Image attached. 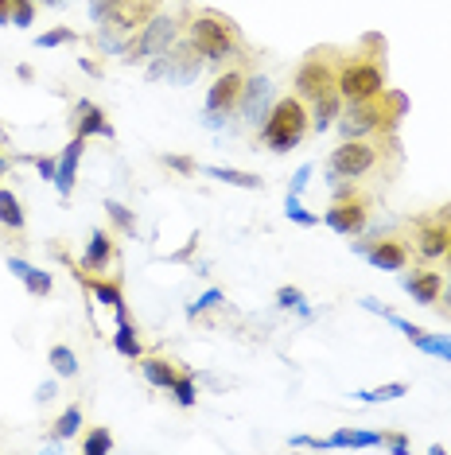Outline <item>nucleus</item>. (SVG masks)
Returning <instances> with one entry per match:
<instances>
[{
	"mask_svg": "<svg viewBox=\"0 0 451 455\" xmlns=\"http://www.w3.org/2000/svg\"><path fill=\"white\" fill-rule=\"evenodd\" d=\"M0 24H12V0H0Z\"/></svg>",
	"mask_w": 451,
	"mask_h": 455,
	"instance_id": "37998d69",
	"label": "nucleus"
},
{
	"mask_svg": "<svg viewBox=\"0 0 451 455\" xmlns=\"http://www.w3.org/2000/svg\"><path fill=\"white\" fill-rule=\"evenodd\" d=\"M32 16H36L32 0H12V24L16 28H28V24H32Z\"/></svg>",
	"mask_w": 451,
	"mask_h": 455,
	"instance_id": "e433bc0d",
	"label": "nucleus"
},
{
	"mask_svg": "<svg viewBox=\"0 0 451 455\" xmlns=\"http://www.w3.org/2000/svg\"><path fill=\"white\" fill-rule=\"evenodd\" d=\"M160 4L163 0H121L106 20H98V32H94L98 47L109 51V55H125L129 39L160 12Z\"/></svg>",
	"mask_w": 451,
	"mask_h": 455,
	"instance_id": "0eeeda50",
	"label": "nucleus"
},
{
	"mask_svg": "<svg viewBox=\"0 0 451 455\" xmlns=\"http://www.w3.org/2000/svg\"><path fill=\"white\" fill-rule=\"evenodd\" d=\"M117 4H121V0H94V4H90V12H94V20H106Z\"/></svg>",
	"mask_w": 451,
	"mask_h": 455,
	"instance_id": "ea45409f",
	"label": "nucleus"
},
{
	"mask_svg": "<svg viewBox=\"0 0 451 455\" xmlns=\"http://www.w3.org/2000/svg\"><path fill=\"white\" fill-rule=\"evenodd\" d=\"M113 347H117V355L129 358V362H137L140 355H145V347H140V339H137V327H132L129 319H117V335H113Z\"/></svg>",
	"mask_w": 451,
	"mask_h": 455,
	"instance_id": "4be33fe9",
	"label": "nucleus"
},
{
	"mask_svg": "<svg viewBox=\"0 0 451 455\" xmlns=\"http://www.w3.org/2000/svg\"><path fill=\"white\" fill-rule=\"evenodd\" d=\"M416 347L424 350V355H436V358H447L451 362V343H447V339H436V335H428V331H424V339H420Z\"/></svg>",
	"mask_w": 451,
	"mask_h": 455,
	"instance_id": "473e14b6",
	"label": "nucleus"
},
{
	"mask_svg": "<svg viewBox=\"0 0 451 455\" xmlns=\"http://www.w3.org/2000/svg\"><path fill=\"white\" fill-rule=\"evenodd\" d=\"M354 250L366 253V261L374 268H385V273H401L413 261V245L401 234H377L370 242H354Z\"/></svg>",
	"mask_w": 451,
	"mask_h": 455,
	"instance_id": "9b49d317",
	"label": "nucleus"
},
{
	"mask_svg": "<svg viewBox=\"0 0 451 455\" xmlns=\"http://www.w3.org/2000/svg\"><path fill=\"white\" fill-rule=\"evenodd\" d=\"M214 304H222V292H218V288H210V292H202L199 299H194V304L187 307V315L194 319V315H202V312H210V307Z\"/></svg>",
	"mask_w": 451,
	"mask_h": 455,
	"instance_id": "72a5a7b5",
	"label": "nucleus"
},
{
	"mask_svg": "<svg viewBox=\"0 0 451 455\" xmlns=\"http://www.w3.org/2000/svg\"><path fill=\"white\" fill-rule=\"evenodd\" d=\"M0 226H8L12 234H24V226H28L24 206H20V199L8 188H0Z\"/></svg>",
	"mask_w": 451,
	"mask_h": 455,
	"instance_id": "412c9836",
	"label": "nucleus"
},
{
	"mask_svg": "<svg viewBox=\"0 0 451 455\" xmlns=\"http://www.w3.org/2000/svg\"><path fill=\"white\" fill-rule=\"evenodd\" d=\"M444 261H447V268H451V242H447V250H444Z\"/></svg>",
	"mask_w": 451,
	"mask_h": 455,
	"instance_id": "a18cd8bd",
	"label": "nucleus"
},
{
	"mask_svg": "<svg viewBox=\"0 0 451 455\" xmlns=\"http://www.w3.org/2000/svg\"><path fill=\"white\" fill-rule=\"evenodd\" d=\"M187 44L199 51L207 63H233V59H245L241 28L233 24L226 12H214V8H199V12H191Z\"/></svg>",
	"mask_w": 451,
	"mask_h": 455,
	"instance_id": "7ed1b4c3",
	"label": "nucleus"
},
{
	"mask_svg": "<svg viewBox=\"0 0 451 455\" xmlns=\"http://www.w3.org/2000/svg\"><path fill=\"white\" fill-rule=\"evenodd\" d=\"M51 4H59V0H51Z\"/></svg>",
	"mask_w": 451,
	"mask_h": 455,
	"instance_id": "de8ad7c7",
	"label": "nucleus"
},
{
	"mask_svg": "<svg viewBox=\"0 0 451 455\" xmlns=\"http://www.w3.org/2000/svg\"><path fill=\"white\" fill-rule=\"evenodd\" d=\"M436 307H439V312H451V284H444V292H439Z\"/></svg>",
	"mask_w": 451,
	"mask_h": 455,
	"instance_id": "a19ab883",
	"label": "nucleus"
},
{
	"mask_svg": "<svg viewBox=\"0 0 451 455\" xmlns=\"http://www.w3.org/2000/svg\"><path fill=\"white\" fill-rule=\"evenodd\" d=\"M106 214H109V222L117 226L121 234H129V237H137V214L129 211L125 203H117V199H109L106 203Z\"/></svg>",
	"mask_w": 451,
	"mask_h": 455,
	"instance_id": "bb28decb",
	"label": "nucleus"
},
{
	"mask_svg": "<svg viewBox=\"0 0 451 455\" xmlns=\"http://www.w3.org/2000/svg\"><path fill=\"white\" fill-rule=\"evenodd\" d=\"M36 397H39V401H51V397H55V386H51V381H47V386H39Z\"/></svg>",
	"mask_w": 451,
	"mask_h": 455,
	"instance_id": "c03bdc74",
	"label": "nucleus"
},
{
	"mask_svg": "<svg viewBox=\"0 0 451 455\" xmlns=\"http://www.w3.org/2000/svg\"><path fill=\"white\" fill-rule=\"evenodd\" d=\"M284 214H289L296 226H320V214L304 211V206H300V195H289V199H284Z\"/></svg>",
	"mask_w": 451,
	"mask_h": 455,
	"instance_id": "7c9ffc66",
	"label": "nucleus"
},
{
	"mask_svg": "<svg viewBox=\"0 0 451 455\" xmlns=\"http://www.w3.org/2000/svg\"><path fill=\"white\" fill-rule=\"evenodd\" d=\"M370 214H374V195H366L358 183H335V199L327 206L323 222L343 237H358L370 226Z\"/></svg>",
	"mask_w": 451,
	"mask_h": 455,
	"instance_id": "6e6552de",
	"label": "nucleus"
},
{
	"mask_svg": "<svg viewBox=\"0 0 451 455\" xmlns=\"http://www.w3.org/2000/svg\"><path fill=\"white\" fill-rule=\"evenodd\" d=\"M86 288L101 299V304H109L113 312H117V319H129L125 315V292H121V281H109V276L101 273V276H86Z\"/></svg>",
	"mask_w": 451,
	"mask_h": 455,
	"instance_id": "6ab92c4d",
	"label": "nucleus"
},
{
	"mask_svg": "<svg viewBox=\"0 0 451 455\" xmlns=\"http://www.w3.org/2000/svg\"><path fill=\"white\" fill-rule=\"evenodd\" d=\"M70 125H75V137H113L109 117L94 101H78L75 113H70Z\"/></svg>",
	"mask_w": 451,
	"mask_h": 455,
	"instance_id": "f3484780",
	"label": "nucleus"
},
{
	"mask_svg": "<svg viewBox=\"0 0 451 455\" xmlns=\"http://www.w3.org/2000/svg\"><path fill=\"white\" fill-rule=\"evenodd\" d=\"M36 168H39V175H44V180H51V183H55V175H59V160H51V156H39V160H36Z\"/></svg>",
	"mask_w": 451,
	"mask_h": 455,
	"instance_id": "58836bf2",
	"label": "nucleus"
},
{
	"mask_svg": "<svg viewBox=\"0 0 451 455\" xmlns=\"http://www.w3.org/2000/svg\"><path fill=\"white\" fill-rule=\"evenodd\" d=\"M4 172H8V160H4V156H0V175H4Z\"/></svg>",
	"mask_w": 451,
	"mask_h": 455,
	"instance_id": "49530a36",
	"label": "nucleus"
},
{
	"mask_svg": "<svg viewBox=\"0 0 451 455\" xmlns=\"http://www.w3.org/2000/svg\"><path fill=\"white\" fill-rule=\"evenodd\" d=\"M47 4H51V0H47Z\"/></svg>",
	"mask_w": 451,
	"mask_h": 455,
	"instance_id": "09e8293b",
	"label": "nucleus"
},
{
	"mask_svg": "<svg viewBox=\"0 0 451 455\" xmlns=\"http://www.w3.org/2000/svg\"><path fill=\"white\" fill-rule=\"evenodd\" d=\"M401 284H405V292L424 307H436L439 292H444V276H439L436 268H413V273L401 276Z\"/></svg>",
	"mask_w": 451,
	"mask_h": 455,
	"instance_id": "2eb2a0df",
	"label": "nucleus"
},
{
	"mask_svg": "<svg viewBox=\"0 0 451 455\" xmlns=\"http://www.w3.org/2000/svg\"><path fill=\"white\" fill-rule=\"evenodd\" d=\"M273 101H276L273 98V82L265 75L249 78V82H245V94L238 101L241 121H245V125H257V121H265V117H269V109H273Z\"/></svg>",
	"mask_w": 451,
	"mask_h": 455,
	"instance_id": "ddd939ff",
	"label": "nucleus"
},
{
	"mask_svg": "<svg viewBox=\"0 0 451 455\" xmlns=\"http://www.w3.org/2000/svg\"><path fill=\"white\" fill-rule=\"evenodd\" d=\"M113 257H117V245H113V234H109V230H94V234H90L86 253H82V268H86L90 276H101V273H109Z\"/></svg>",
	"mask_w": 451,
	"mask_h": 455,
	"instance_id": "dca6fc26",
	"label": "nucleus"
},
{
	"mask_svg": "<svg viewBox=\"0 0 451 455\" xmlns=\"http://www.w3.org/2000/svg\"><path fill=\"white\" fill-rule=\"evenodd\" d=\"M171 393H176V405L179 409H191L194 401H199V389H194V378L191 374H179L176 386H171Z\"/></svg>",
	"mask_w": 451,
	"mask_h": 455,
	"instance_id": "c756f323",
	"label": "nucleus"
},
{
	"mask_svg": "<svg viewBox=\"0 0 451 455\" xmlns=\"http://www.w3.org/2000/svg\"><path fill=\"white\" fill-rule=\"evenodd\" d=\"M245 82H249V70H245L241 63L238 67H226L222 75L210 82V90H207V113L222 117V113L238 109V101L245 94Z\"/></svg>",
	"mask_w": 451,
	"mask_h": 455,
	"instance_id": "f8f14e48",
	"label": "nucleus"
},
{
	"mask_svg": "<svg viewBox=\"0 0 451 455\" xmlns=\"http://www.w3.org/2000/svg\"><path fill=\"white\" fill-rule=\"evenodd\" d=\"M82 432V405H70L63 417L55 420V428H51V440H70Z\"/></svg>",
	"mask_w": 451,
	"mask_h": 455,
	"instance_id": "a878e982",
	"label": "nucleus"
},
{
	"mask_svg": "<svg viewBox=\"0 0 451 455\" xmlns=\"http://www.w3.org/2000/svg\"><path fill=\"white\" fill-rule=\"evenodd\" d=\"M451 242V206L444 211H432L424 219L413 222V253L420 261H439Z\"/></svg>",
	"mask_w": 451,
	"mask_h": 455,
	"instance_id": "9d476101",
	"label": "nucleus"
},
{
	"mask_svg": "<svg viewBox=\"0 0 451 455\" xmlns=\"http://www.w3.org/2000/svg\"><path fill=\"white\" fill-rule=\"evenodd\" d=\"M160 164L163 168H171V172H179V175H194V168H199L191 156H171V152L168 156H160Z\"/></svg>",
	"mask_w": 451,
	"mask_h": 455,
	"instance_id": "c9c22d12",
	"label": "nucleus"
},
{
	"mask_svg": "<svg viewBox=\"0 0 451 455\" xmlns=\"http://www.w3.org/2000/svg\"><path fill=\"white\" fill-rule=\"evenodd\" d=\"M137 370H140V378H145L148 386L171 389V386H176V378L183 374V362L168 358V355H140L137 358Z\"/></svg>",
	"mask_w": 451,
	"mask_h": 455,
	"instance_id": "4468645a",
	"label": "nucleus"
},
{
	"mask_svg": "<svg viewBox=\"0 0 451 455\" xmlns=\"http://www.w3.org/2000/svg\"><path fill=\"white\" fill-rule=\"evenodd\" d=\"M176 39H179V16H171V12H156L145 28H140L137 36L129 39V47H125V55H121V59H125L129 67H137V63H152V59L168 55V51L176 47Z\"/></svg>",
	"mask_w": 451,
	"mask_h": 455,
	"instance_id": "1a4fd4ad",
	"label": "nucleus"
},
{
	"mask_svg": "<svg viewBox=\"0 0 451 455\" xmlns=\"http://www.w3.org/2000/svg\"><path fill=\"white\" fill-rule=\"evenodd\" d=\"M63 44H78V36L70 28H51V32L36 39V47H63Z\"/></svg>",
	"mask_w": 451,
	"mask_h": 455,
	"instance_id": "2f4dec72",
	"label": "nucleus"
},
{
	"mask_svg": "<svg viewBox=\"0 0 451 455\" xmlns=\"http://www.w3.org/2000/svg\"><path fill=\"white\" fill-rule=\"evenodd\" d=\"M47 366L55 370V378H78V355L63 343L47 350Z\"/></svg>",
	"mask_w": 451,
	"mask_h": 455,
	"instance_id": "5701e85b",
	"label": "nucleus"
},
{
	"mask_svg": "<svg viewBox=\"0 0 451 455\" xmlns=\"http://www.w3.org/2000/svg\"><path fill=\"white\" fill-rule=\"evenodd\" d=\"M385 440V432H335L331 440V448H374V443H382Z\"/></svg>",
	"mask_w": 451,
	"mask_h": 455,
	"instance_id": "393cba45",
	"label": "nucleus"
},
{
	"mask_svg": "<svg viewBox=\"0 0 451 455\" xmlns=\"http://www.w3.org/2000/svg\"><path fill=\"white\" fill-rule=\"evenodd\" d=\"M296 98L312 113V129L327 132L343 113V94H338V55L335 51H312L300 67H296Z\"/></svg>",
	"mask_w": 451,
	"mask_h": 455,
	"instance_id": "f257e3e1",
	"label": "nucleus"
},
{
	"mask_svg": "<svg viewBox=\"0 0 451 455\" xmlns=\"http://www.w3.org/2000/svg\"><path fill=\"white\" fill-rule=\"evenodd\" d=\"M405 94H385L377 98H366V101H343V113H338V132L343 140H354V137H393L397 121L405 117Z\"/></svg>",
	"mask_w": 451,
	"mask_h": 455,
	"instance_id": "f03ea898",
	"label": "nucleus"
},
{
	"mask_svg": "<svg viewBox=\"0 0 451 455\" xmlns=\"http://www.w3.org/2000/svg\"><path fill=\"white\" fill-rule=\"evenodd\" d=\"M382 443H385V448H393V451H405V448H408V440H405V436H385Z\"/></svg>",
	"mask_w": 451,
	"mask_h": 455,
	"instance_id": "79ce46f5",
	"label": "nucleus"
},
{
	"mask_svg": "<svg viewBox=\"0 0 451 455\" xmlns=\"http://www.w3.org/2000/svg\"><path fill=\"white\" fill-rule=\"evenodd\" d=\"M312 172H315V168H312V164H304V168H300V172H296V175H292V183H289V195H300V191L307 188V180H312Z\"/></svg>",
	"mask_w": 451,
	"mask_h": 455,
	"instance_id": "4c0bfd02",
	"label": "nucleus"
},
{
	"mask_svg": "<svg viewBox=\"0 0 451 455\" xmlns=\"http://www.w3.org/2000/svg\"><path fill=\"white\" fill-rule=\"evenodd\" d=\"M82 148H86V137H75V140H70L67 148H63V156H59V175H55L59 195H70V191H75V172H78Z\"/></svg>",
	"mask_w": 451,
	"mask_h": 455,
	"instance_id": "a211bd4d",
	"label": "nucleus"
},
{
	"mask_svg": "<svg viewBox=\"0 0 451 455\" xmlns=\"http://www.w3.org/2000/svg\"><path fill=\"white\" fill-rule=\"evenodd\" d=\"M8 268H12L20 281H24V288L32 296H47L51 292V273H44V268H32L28 261H20V257H8Z\"/></svg>",
	"mask_w": 451,
	"mask_h": 455,
	"instance_id": "aec40b11",
	"label": "nucleus"
},
{
	"mask_svg": "<svg viewBox=\"0 0 451 455\" xmlns=\"http://www.w3.org/2000/svg\"><path fill=\"white\" fill-rule=\"evenodd\" d=\"M377 39H366V51H354V55H338V94L343 101H366L385 94V55Z\"/></svg>",
	"mask_w": 451,
	"mask_h": 455,
	"instance_id": "20e7f679",
	"label": "nucleus"
},
{
	"mask_svg": "<svg viewBox=\"0 0 451 455\" xmlns=\"http://www.w3.org/2000/svg\"><path fill=\"white\" fill-rule=\"evenodd\" d=\"M276 304H281V307H296V312H307L300 288H281V292H276Z\"/></svg>",
	"mask_w": 451,
	"mask_h": 455,
	"instance_id": "f704fd0d",
	"label": "nucleus"
},
{
	"mask_svg": "<svg viewBox=\"0 0 451 455\" xmlns=\"http://www.w3.org/2000/svg\"><path fill=\"white\" fill-rule=\"evenodd\" d=\"M82 451H86V455H106V451H113V432L109 428H90L86 440H82Z\"/></svg>",
	"mask_w": 451,
	"mask_h": 455,
	"instance_id": "c85d7f7f",
	"label": "nucleus"
},
{
	"mask_svg": "<svg viewBox=\"0 0 451 455\" xmlns=\"http://www.w3.org/2000/svg\"><path fill=\"white\" fill-rule=\"evenodd\" d=\"M393 137H354V140H343L338 148L331 152L327 160V175L331 183H362L366 175H374L382 168V156H385V144Z\"/></svg>",
	"mask_w": 451,
	"mask_h": 455,
	"instance_id": "423d86ee",
	"label": "nucleus"
},
{
	"mask_svg": "<svg viewBox=\"0 0 451 455\" xmlns=\"http://www.w3.org/2000/svg\"><path fill=\"white\" fill-rule=\"evenodd\" d=\"M307 129H312V113H307L304 101L296 94L276 98L269 117L261 121V144L269 152H292V148H300Z\"/></svg>",
	"mask_w": 451,
	"mask_h": 455,
	"instance_id": "39448f33",
	"label": "nucleus"
},
{
	"mask_svg": "<svg viewBox=\"0 0 451 455\" xmlns=\"http://www.w3.org/2000/svg\"><path fill=\"white\" fill-rule=\"evenodd\" d=\"M207 175H214V180H222V183H230V188H245V191H261L265 183L257 180L253 172H238V168H207Z\"/></svg>",
	"mask_w": 451,
	"mask_h": 455,
	"instance_id": "b1692460",
	"label": "nucleus"
},
{
	"mask_svg": "<svg viewBox=\"0 0 451 455\" xmlns=\"http://www.w3.org/2000/svg\"><path fill=\"white\" fill-rule=\"evenodd\" d=\"M405 393H408L405 381H389V386L362 389V393H354V397H362V401H370V405H377V401H393V397H405Z\"/></svg>",
	"mask_w": 451,
	"mask_h": 455,
	"instance_id": "cd10ccee",
	"label": "nucleus"
}]
</instances>
